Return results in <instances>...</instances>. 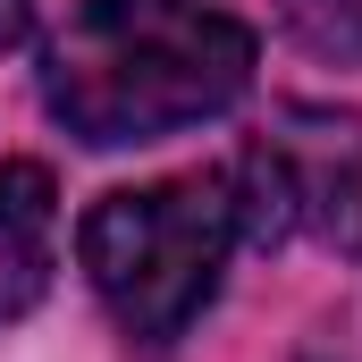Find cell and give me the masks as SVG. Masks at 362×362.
Instances as JSON below:
<instances>
[{
  "label": "cell",
  "mask_w": 362,
  "mask_h": 362,
  "mask_svg": "<svg viewBox=\"0 0 362 362\" xmlns=\"http://www.w3.org/2000/svg\"><path fill=\"white\" fill-rule=\"evenodd\" d=\"M228 202L236 236L262 253L286 245L362 253V118L329 101H286L228 169Z\"/></svg>",
  "instance_id": "cell-3"
},
{
  "label": "cell",
  "mask_w": 362,
  "mask_h": 362,
  "mask_svg": "<svg viewBox=\"0 0 362 362\" xmlns=\"http://www.w3.org/2000/svg\"><path fill=\"white\" fill-rule=\"evenodd\" d=\"M253 85V25L211 0H76L42 42V101L51 118L93 144H160Z\"/></svg>",
  "instance_id": "cell-1"
},
{
  "label": "cell",
  "mask_w": 362,
  "mask_h": 362,
  "mask_svg": "<svg viewBox=\"0 0 362 362\" xmlns=\"http://www.w3.org/2000/svg\"><path fill=\"white\" fill-rule=\"evenodd\" d=\"M59 270V185L42 160H0V329L25 320Z\"/></svg>",
  "instance_id": "cell-4"
},
{
  "label": "cell",
  "mask_w": 362,
  "mask_h": 362,
  "mask_svg": "<svg viewBox=\"0 0 362 362\" xmlns=\"http://www.w3.org/2000/svg\"><path fill=\"white\" fill-rule=\"evenodd\" d=\"M228 253H236V202H228L219 169L160 177V185H118L76 228V262H85L93 295L135 346L185 337L202 320V303L219 295Z\"/></svg>",
  "instance_id": "cell-2"
},
{
  "label": "cell",
  "mask_w": 362,
  "mask_h": 362,
  "mask_svg": "<svg viewBox=\"0 0 362 362\" xmlns=\"http://www.w3.org/2000/svg\"><path fill=\"white\" fill-rule=\"evenodd\" d=\"M34 8H42V0H0V51H17V42L34 34Z\"/></svg>",
  "instance_id": "cell-5"
}]
</instances>
